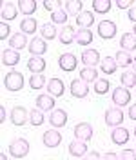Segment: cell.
<instances>
[{"label": "cell", "mask_w": 136, "mask_h": 160, "mask_svg": "<svg viewBox=\"0 0 136 160\" xmlns=\"http://www.w3.org/2000/svg\"><path fill=\"white\" fill-rule=\"evenodd\" d=\"M87 153H89L87 142L76 140V138L73 140V142H69V155H71V157H75V158H84Z\"/></svg>", "instance_id": "cell-14"}, {"label": "cell", "mask_w": 136, "mask_h": 160, "mask_svg": "<svg viewBox=\"0 0 136 160\" xmlns=\"http://www.w3.org/2000/svg\"><path fill=\"white\" fill-rule=\"evenodd\" d=\"M116 68H118V64L113 57H104L102 62H100V69H102V73H105V75H114Z\"/></svg>", "instance_id": "cell-29"}, {"label": "cell", "mask_w": 136, "mask_h": 160, "mask_svg": "<svg viewBox=\"0 0 136 160\" xmlns=\"http://www.w3.org/2000/svg\"><path fill=\"white\" fill-rule=\"evenodd\" d=\"M133 35H134V37H136V24H134V26H133Z\"/></svg>", "instance_id": "cell-50"}, {"label": "cell", "mask_w": 136, "mask_h": 160, "mask_svg": "<svg viewBox=\"0 0 136 160\" xmlns=\"http://www.w3.org/2000/svg\"><path fill=\"white\" fill-rule=\"evenodd\" d=\"M104 118H105V124L109 126V128H120V126H122V122L125 120V115H124L122 108L111 106V108H107V109H105Z\"/></svg>", "instance_id": "cell-2"}, {"label": "cell", "mask_w": 136, "mask_h": 160, "mask_svg": "<svg viewBox=\"0 0 136 160\" xmlns=\"http://www.w3.org/2000/svg\"><path fill=\"white\" fill-rule=\"evenodd\" d=\"M7 149H9V155L13 158H24L29 153V142L26 138H15V140H11Z\"/></svg>", "instance_id": "cell-3"}, {"label": "cell", "mask_w": 136, "mask_h": 160, "mask_svg": "<svg viewBox=\"0 0 136 160\" xmlns=\"http://www.w3.org/2000/svg\"><path fill=\"white\" fill-rule=\"evenodd\" d=\"M131 138V135H129V129L127 128H113V133H111V140H113V144H116V146H125L127 142Z\"/></svg>", "instance_id": "cell-17"}, {"label": "cell", "mask_w": 136, "mask_h": 160, "mask_svg": "<svg viewBox=\"0 0 136 160\" xmlns=\"http://www.w3.org/2000/svg\"><path fill=\"white\" fill-rule=\"evenodd\" d=\"M131 102V91L124 88V86H118L113 89V104L116 108H125L127 104Z\"/></svg>", "instance_id": "cell-5"}, {"label": "cell", "mask_w": 136, "mask_h": 160, "mask_svg": "<svg viewBox=\"0 0 136 160\" xmlns=\"http://www.w3.org/2000/svg\"><path fill=\"white\" fill-rule=\"evenodd\" d=\"M46 60H44V57H31L29 60H27V69L33 73V75H38V73H44L46 71Z\"/></svg>", "instance_id": "cell-21"}, {"label": "cell", "mask_w": 136, "mask_h": 160, "mask_svg": "<svg viewBox=\"0 0 136 160\" xmlns=\"http://www.w3.org/2000/svg\"><path fill=\"white\" fill-rule=\"evenodd\" d=\"M35 102H36V108H38L40 111H53V109H56V108H55V97H51V95H47V93L38 95Z\"/></svg>", "instance_id": "cell-19"}, {"label": "cell", "mask_w": 136, "mask_h": 160, "mask_svg": "<svg viewBox=\"0 0 136 160\" xmlns=\"http://www.w3.org/2000/svg\"><path fill=\"white\" fill-rule=\"evenodd\" d=\"M46 89H47V95L55 97V98H58V97H62V95L66 93V86H64V80H62V78H56V77L49 78L47 86H46Z\"/></svg>", "instance_id": "cell-12"}, {"label": "cell", "mask_w": 136, "mask_h": 160, "mask_svg": "<svg viewBox=\"0 0 136 160\" xmlns=\"http://www.w3.org/2000/svg\"><path fill=\"white\" fill-rule=\"evenodd\" d=\"M116 6L120 8V9H127V11H129L134 4H133L131 0H116Z\"/></svg>", "instance_id": "cell-42"}, {"label": "cell", "mask_w": 136, "mask_h": 160, "mask_svg": "<svg viewBox=\"0 0 136 160\" xmlns=\"http://www.w3.org/2000/svg\"><path fill=\"white\" fill-rule=\"evenodd\" d=\"M73 135L76 140H84V142H89L93 138V126L89 122H78L73 129Z\"/></svg>", "instance_id": "cell-8"}, {"label": "cell", "mask_w": 136, "mask_h": 160, "mask_svg": "<svg viewBox=\"0 0 136 160\" xmlns=\"http://www.w3.org/2000/svg\"><path fill=\"white\" fill-rule=\"evenodd\" d=\"M27 49L33 57H42L46 51H47V44H46V40L42 38V37H33L29 40V46H27Z\"/></svg>", "instance_id": "cell-15"}, {"label": "cell", "mask_w": 136, "mask_h": 160, "mask_svg": "<svg viewBox=\"0 0 136 160\" xmlns=\"http://www.w3.org/2000/svg\"><path fill=\"white\" fill-rule=\"evenodd\" d=\"M113 2L111 0H93V11L98 15H107L111 11Z\"/></svg>", "instance_id": "cell-34"}, {"label": "cell", "mask_w": 136, "mask_h": 160, "mask_svg": "<svg viewBox=\"0 0 136 160\" xmlns=\"http://www.w3.org/2000/svg\"><path fill=\"white\" fill-rule=\"evenodd\" d=\"M18 62H20V53L17 49L7 48V49L2 51V64H4V66H7V68H15Z\"/></svg>", "instance_id": "cell-18"}, {"label": "cell", "mask_w": 136, "mask_h": 160, "mask_svg": "<svg viewBox=\"0 0 136 160\" xmlns=\"http://www.w3.org/2000/svg\"><path fill=\"white\" fill-rule=\"evenodd\" d=\"M24 75L20 73V71H9L6 77H4V88L11 93H15V91H20L24 88Z\"/></svg>", "instance_id": "cell-1"}, {"label": "cell", "mask_w": 136, "mask_h": 160, "mask_svg": "<svg viewBox=\"0 0 136 160\" xmlns=\"http://www.w3.org/2000/svg\"><path fill=\"white\" fill-rule=\"evenodd\" d=\"M0 160H7V155H6V153H2V157H0Z\"/></svg>", "instance_id": "cell-48"}, {"label": "cell", "mask_w": 136, "mask_h": 160, "mask_svg": "<svg viewBox=\"0 0 136 160\" xmlns=\"http://www.w3.org/2000/svg\"><path fill=\"white\" fill-rule=\"evenodd\" d=\"M75 37H76V31H75V28H73L71 24H69V26L66 24L58 33V40L64 46H71V44L75 42Z\"/></svg>", "instance_id": "cell-20"}, {"label": "cell", "mask_w": 136, "mask_h": 160, "mask_svg": "<svg viewBox=\"0 0 136 160\" xmlns=\"http://www.w3.org/2000/svg\"><path fill=\"white\" fill-rule=\"evenodd\" d=\"M60 6H62V2H56V0H55V2H53V0H46V2H44V8L47 11H51V13H55L56 9H62Z\"/></svg>", "instance_id": "cell-39"}, {"label": "cell", "mask_w": 136, "mask_h": 160, "mask_svg": "<svg viewBox=\"0 0 136 160\" xmlns=\"http://www.w3.org/2000/svg\"><path fill=\"white\" fill-rule=\"evenodd\" d=\"M84 160H102V155L98 151H89L87 155L84 157Z\"/></svg>", "instance_id": "cell-43"}, {"label": "cell", "mask_w": 136, "mask_h": 160, "mask_svg": "<svg viewBox=\"0 0 136 160\" xmlns=\"http://www.w3.org/2000/svg\"><path fill=\"white\" fill-rule=\"evenodd\" d=\"M49 80H46V75H42V73H38V75H31L29 77V88L31 89H44L46 86H47Z\"/></svg>", "instance_id": "cell-35"}, {"label": "cell", "mask_w": 136, "mask_h": 160, "mask_svg": "<svg viewBox=\"0 0 136 160\" xmlns=\"http://www.w3.org/2000/svg\"><path fill=\"white\" fill-rule=\"evenodd\" d=\"M114 60H116L118 68H125V69H127V66H131V64H133L134 57H131V53H129V51L120 49L116 55H114Z\"/></svg>", "instance_id": "cell-30"}, {"label": "cell", "mask_w": 136, "mask_h": 160, "mask_svg": "<svg viewBox=\"0 0 136 160\" xmlns=\"http://www.w3.org/2000/svg\"><path fill=\"white\" fill-rule=\"evenodd\" d=\"M42 142H44V146L46 148H58L60 144H62V133L58 129H47L44 131V135H42Z\"/></svg>", "instance_id": "cell-9"}, {"label": "cell", "mask_w": 136, "mask_h": 160, "mask_svg": "<svg viewBox=\"0 0 136 160\" xmlns=\"http://www.w3.org/2000/svg\"><path fill=\"white\" fill-rule=\"evenodd\" d=\"M47 120L55 129H60V128H64L67 124V111L62 109V108H56V109L51 111V115H49Z\"/></svg>", "instance_id": "cell-10"}, {"label": "cell", "mask_w": 136, "mask_h": 160, "mask_svg": "<svg viewBox=\"0 0 136 160\" xmlns=\"http://www.w3.org/2000/svg\"><path fill=\"white\" fill-rule=\"evenodd\" d=\"M36 29H38V22L33 17H26L20 22V31L24 35H33V33H36Z\"/></svg>", "instance_id": "cell-25"}, {"label": "cell", "mask_w": 136, "mask_h": 160, "mask_svg": "<svg viewBox=\"0 0 136 160\" xmlns=\"http://www.w3.org/2000/svg\"><path fill=\"white\" fill-rule=\"evenodd\" d=\"M6 118H7V111L4 106H0V122H6Z\"/></svg>", "instance_id": "cell-47"}, {"label": "cell", "mask_w": 136, "mask_h": 160, "mask_svg": "<svg viewBox=\"0 0 136 160\" xmlns=\"http://www.w3.org/2000/svg\"><path fill=\"white\" fill-rule=\"evenodd\" d=\"M36 8H38L36 0H20L18 2V11L22 15H26V17H31L36 11Z\"/></svg>", "instance_id": "cell-27"}, {"label": "cell", "mask_w": 136, "mask_h": 160, "mask_svg": "<svg viewBox=\"0 0 136 160\" xmlns=\"http://www.w3.org/2000/svg\"><path fill=\"white\" fill-rule=\"evenodd\" d=\"M133 68H134L133 71H136V57H134V60H133Z\"/></svg>", "instance_id": "cell-49"}, {"label": "cell", "mask_w": 136, "mask_h": 160, "mask_svg": "<svg viewBox=\"0 0 136 160\" xmlns=\"http://www.w3.org/2000/svg\"><path fill=\"white\" fill-rule=\"evenodd\" d=\"M67 13L66 9H56L55 13H51V22L56 26V24H62V26H66V22H67Z\"/></svg>", "instance_id": "cell-38"}, {"label": "cell", "mask_w": 136, "mask_h": 160, "mask_svg": "<svg viewBox=\"0 0 136 160\" xmlns=\"http://www.w3.org/2000/svg\"><path fill=\"white\" fill-rule=\"evenodd\" d=\"M98 62H102V57H100L98 49L87 48V49L82 51V64H84V68H95V66H98Z\"/></svg>", "instance_id": "cell-11"}, {"label": "cell", "mask_w": 136, "mask_h": 160, "mask_svg": "<svg viewBox=\"0 0 136 160\" xmlns=\"http://www.w3.org/2000/svg\"><path fill=\"white\" fill-rule=\"evenodd\" d=\"M109 89H111V82L107 78H98L96 82H95V86H93V91H95L96 95H105Z\"/></svg>", "instance_id": "cell-37"}, {"label": "cell", "mask_w": 136, "mask_h": 160, "mask_svg": "<svg viewBox=\"0 0 136 160\" xmlns=\"http://www.w3.org/2000/svg\"><path fill=\"white\" fill-rule=\"evenodd\" d=\"M120 160H136V151L124 149L122 153H120Z\"/></svg>", "instance_id": "cell-41"}, {"label": "cell", "mask_w": 136, "mask_h": 160, "mask_svg": "<svg viewBox=\"0 0 136 160\" xmlns=\"http://www.w3.org/2000/svg\"><path fill=\"white\" fill-rule=\"evenodd\" d=\"M58 66H60V69H62V71L71 73V71L76 69L78 60H76V57H75L73 53H62V55H60V58H58Z\"/></svg>", "instance_id": "cell-13"}, {"label": "cell", "mask_w": 136, "mask_h": 160, "mask_svg": "<svg viewBox=\"0 0 136 160\" xmlns=\"http://www.w3.org/2000/svg\"><path fill=\"white\" fill-rule=\"evenodd\" d=\"M120 82H122V86H124V88H127V89L134 88V86H136V71L125 69L122 75H120Z\"/></svg>", "instance_id": "cell-31"}, {"label": "cell", "mask_w": 136, "mask_h": 160, "mask_svg": "<svg viewBox=\"0 0 136 160\" xmlns=\"http://www.w3.org/2000/svg\"><path fill=\"white\" fill-rule=\"evenodd\" d=\"M60 31L56 29V26L53 24V22H46V24H42L40 26V37L44 40H55L58 37Z\"/></svg>", "instance_id": "cell-23"}, {"label": "cell", "mask_w": 136, "mask_h": 160, "mask_svg": "<svg viewBox=\"0 0 136 160\" xmlns=\"http://www.w3.org/2000/svg\"><path fill=\"white\" fill-rule=\"evenodd\" d=\"M78 75H80L78 78H82L84 82H87V84H91V82L95 84L98 80V71L95 69V68H82Z\"/></svg>", "instance_id": "cell-32"}, {"label": "cell", "mask_w": 136, "mask_h": 160, "mask_svg": "<svg viewBox=\"0 0 136 160\" xmlns=\"http://www.w3.org/2000/svg\"><path fill=\"white\" fill-rule=\"evenodd\" d=\"M98 37L104 40H111L116 37V24L109 18H104L98 22Z\"/></svg>", "instance_id": "cell-4"}, {"label": "cell", "mask_w": 136, "mask_h": 160, "mask_svg": "<svg viewBox=\"0 0 136 160\" xmlns=\"http://www.w3.org/2000/svg\"><path fill=\"white\" fill-rule=\"evenodd\" d=\"M64 9L67 15H80L82 9H84V4L80 0H69V2H64Z\"/></svg>", "instance_id": "cell-33"}, {"label": "cell", "mask_w": 136, "mask_h": 160, "mask_svg": "<svg viewBox=\"0 0 136 160\" xmlns=\"http://www.w3.org/2000/svg\"><path fill=\"white\" fill-rule=\"evenodd\" d=\"M69 93H71L75 98H85V97L89 95L87 82H84L82 78L71 80V84H69Z\"/></svg>", "instance_id": "cell-7"}, {"label": "cell", "mask_w": 136, "mask_h": 160, "mask_svg": "<svg viewBox=\"0 0 136 160\" xmlns=\"http://www.w3.org/2000/svg\"><path fill=\"white\" fill-rule=\"evenodd\" d=\"M18 15V6H15L13 2H4L2 4V9H0V17L2 22H13Z\"/></svg>", "instance_id": "cell-16"}, {"label": "cell", "mask_w": 136, "mask_h": 160, "mask_svg": "<svg viewBox=\"0 0 136 160\" xmlns=\"http://www.w3.org/2000/svg\"><path fill=\"white\" fill-rule=\"evenodd\" d=\"M127 115H129V118L131 120H136V104H131V106H129Z\"/></svg>", "instance_id": "cell-46"}, {"label": "cell", "mask_w": 136, "mask_h": 160, "mask_svg": "<svg viewBox=\"0 0 136 160\" xmlns=\"http://www.w3.org/2000/svg\"><path fill=\"white\" fill-rule=\"evenodd\" d=\"M9 31H11L9 24H7V22H2V24H0V40L11 38V37H9Z\"/></svg>", "instance_id": "cell-40"}, {"label": "cell", "mask_w": 136, "mask_h": 160, "mask_svg": "<svg viewBox=\"0 0 136 160\" xmlns=\"http://www.w3.org/2000/svg\"><path fill=\"white\" fill-rule=\"evenodd\" d=\"M9 46H11V49H17V51L24 49L26 46H29V42H27V35H24L22 31L15 33V35H11Z\"/></svg>", "instance_id": "cell-22"}, {"label": "cell", "mask_w": 136, "mask_h": 160, "mask_svg": "<svg viewBox=\"0 0 136 160\" xmlns=\"http://www.w3.org/2000/svg\"><path fill=\"white\" fill-rule=\"evenodd\" d=\"M93 40H95V35H93V31L91 29H84V28H80V29L76 31L75 42H76L78 46H89V44H93Z\"/></svg>", "instance_id": "cell-24"}, {"label": "cell", "mask_w": 136, "mask_h": 160, "mask_svg": "<svg viewBox=\"0 0 136 160\" xmlns=\"http://www.w3.org/2000/svg\"><path fill=\"white\" fill-rule=\"evenodd\" d=\"M134 137H136V128H134Z\"/></svg>", "instance_id": "cell-51"}, {"label": "cell", "mask_w": 136, "mask_h": 160, "mask_svg": "<svg viewBox=\"0 0 136 160\" xmlns=\"http://www.w3.org/2000/svg\"><path fill=\"white\" fill-rule=\"evenodd\" d=\"M76 24L84 29H89L93 24H95V17H93V11H82L76 17Z\"/></svg>", "instance_id": "cell-28"}, {"label": "cell", "mask_w": 136, "mask_h": 160, "mask_svg": "<svg viewBox=\"0 0 136 160\" xmlns=\"http://www.w3.org/2000/svg\"><path fill=\"white\" fill-rule=\"evenodd\" d=\"M120 48L124 51H134L136 49V37L133 33H124L122 37H120Z\"/></svg>", "instance_id": "cell-26"}, {"label": "cell", "mask_w": 136, "mask_h": 160, "mask_svg": "<svg viewBox=\"0 0 136 160\" xmlns=\"http://www.w3.org/2000/svg\"><path fill=\"white\" fill-rule=\"evenodd\" d=\"M46 122V117H44V111H40L38 108L36 109H31L29 111V124L31 126H35V128H38Z\"/></svg>", "instance_id": "cell-36"}, {"label": "cell", "mask_w": 136, "mask_h": 160, "mask_svg": "<svg viewBox=\"0 0 136 160\" xmlns=\"http://www.w3.org/2000/svg\"><path fill=\"white\" fill-rule=\"evenodd\" d=\"M9 118H11V124L15 126H26V122H29V111L26 109L24 106H15L9 113Z\"/></svg>", "instance_id": "cell-6"}, {"label": "cell", "mask_w": 136, "mask_h": 160, "mask_svg": "<svg viewBox=\"0 0 136 160\" xmlns=\"http://www.w3.org/2000/svg\"><path fill=\"white\" fill-rule=\"evenodd\" d=\"M102 160H120V155L109 151V153H105V155H102Z\"/></svg>", "instance_id": "cell-44"}, {"label": "cell", "mask_w": 136, "mask_h": 160, "mask_svg": "<svg viewBox=\"0 0 136 160\" xmlns=\"http://www.w3.org/2000/svg\"><path fill=\"white\" fill-rule=\"evenodd\" d=\"M127 18L131 20V22H134V24H136V6H133L131 9L127 11Z\"/></svg>", "instance_id": "cell-45"}]
</instances>
